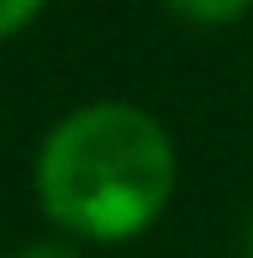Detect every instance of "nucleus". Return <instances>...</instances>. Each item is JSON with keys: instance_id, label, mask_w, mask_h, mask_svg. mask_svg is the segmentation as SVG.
Wrapping results in <instances>:
<instances>
[{"instance_id": "7ed1b4c3", "label": "nucleus", "mask_w": 253, "mask_h": 258, "mask_svg": "<svg viewBox=\"0 0 253 258\" xmlns=\"http://www.w3.org/2000/svg\"><path fill=\"white\" fill-rule=\"evenodd\" d=\"M42 6H48V0H0V42L21 37V32L42 16Z\"/></svg>"}, {"instance_id": "f257e3e1", "label": "nucleus", "mask_w": 253, "mask_h": 258, "mask_svg": "<svg viewBox=\"0 0 253 258\" xmlns=\"http://www.w3.org/2000/svg\"><path fill=\"white\" fill-rule=\"evenodd\" d=\"M179 184L169 126L148 105L90 100L42 132L32 190L37 206L74 242H132L164 221Z\"/></svg>"}, {"instance_id": "20e7f679", "label": "nucleus", "mask_w": 253, "mask_h": 258, "mask_svg": "<svg viewBox=\"0 0 253 258\" xmlns=\"http://www.w3.org/2000/svg\"><path fill=\"white\" fill-rule=\"evenodd\" d=\"M11 258H79L74 242H58V237H48V242H21Z\"/></svg>"}, {"instance_id": "f03ea898", "label": "nucleus", "mask_w": 253, "mask_h": 258, "mask_svg": "<svg viewBox=\"0 0 253 258\" xmlns=\"http://www.w3.org/2000/svg\"><path fill=\"white\" fill-rule=\"evenodd\" d=\"M158 6L190 27H232L253 11V0H158Z\"/></svg>"}, {"instance_id": "39448f33", "label": "nucleus", "mask_w": 253, "mask_h": 258, "mask_svg": "<svg viewBox=\"0 0 253 258\" xmlns=\"http://www.w3.org/2000/svg\"><path fill=\"white\" fill-rule=\"evenodd\" d=\"M243 248H248V258H253V221H248V237H243Z\"/></svg>"}]
</instances>
